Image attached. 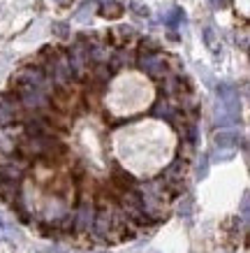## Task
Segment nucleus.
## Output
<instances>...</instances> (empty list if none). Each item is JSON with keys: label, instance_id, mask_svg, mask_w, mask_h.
Returning a JSON list of instances; mask_svg holds the SVG:
<instances>
[{"label": "nucleus", "instance_id": "nucleus-15", "mask_svg": "<svg viewBox=\"0 0 250 253\" xmlns=\"http://www.w3.org/2000/svg\"><path fill=\"white\" fill-rule=\"evenodd\" d=\"M56 33H58V35H68V26H65V23H58V26H56Z\"/></svg>", "mask_w": 250, "mask_h": 253}, {"label": "nucleus", "instance_id": "nucleus-17", "mask_svg": "<svg viewBox=\"0 0 250 253\" xmlns=\"http://www.w3.org/2000/svg\"><path fill=\"white\" fill-rule=\"evenodd\" d=\"M53 2H58V5H68L70 0H53Z\"/></svg>", "mask_w": 250, "mask_h": 253}, {"label": "nucleus", "instance_id": "nucleus-8", "mask_svg": "<svg viewBox=\"0 0 250 253\" xmlns=\"http://www.w3.org/2000/svg\"><path fill=\"white\" fill-rule=\"evenodd\" d=\"M107 223H109V214H107V211H102V214H100V218H98V225H95L100 235H105V232H107Z\"/></svg>", "mask_w": 250, "mask_h": 253}, {"label": "nucleus", "instance_id": "nucleus-10", "mask_svg": "<svg viewBox=\"0 0 250 253\" xmlns=\"http://www.w3.org/2000/svg\"><path fill=\"white\" fill-rule=\"evenodd\" d=\"M209 5H211L213 9H225L232 5V0H209Z\"/></svg>", "mask_w": 250, "mask_h": 253}, {"label": "nucleus", "instance_id": "nucleus-6", "mask_svg": "<svg viewBox=\"0 0 250 253\" xmlns=\"http://www.w3.org/2000/svg\"><path fill=\"white\" fill-rule=\"evenodd\" d=\"M121 14H123V7H121V5H116V2H111V5H105V7H102V16L114 19V16H121Z\"/></svg>", "mask_w": 250, "mask_h": 253}, {"label": "nucleus", "instance_id": "nucleus-2", "mask_svg": "<svg viewBox=\"0 0 250 253\" xmlns=\"http://www.w3.org/2000/svg\"><path fill=\"white\" fill-rule=\"evenodd\" d=\"M142 68H144L148 75L158 77V75L165 72V58H162V56H146V58H142Z\"/></svg>", "mask_w": 250, "mask_h": 253}, {"label": "nucleus", "instance_id": "nucleus-9", "mask_svg": "<svg viewBox=\"0 0 250 253\" xmlns=\"http://www.w3.org/2000/svg\"><path fill=\"white\" fill-rule=\"evenodd\" d=\"M0 121H2V123L12 121V109H9L7 102H2V105H0Z\"/></svg>", "mask_w": 250, "mask_h": 253}, {"label": "nucleus", "instance_id": "nucleus-4", "mask_svg": "<svg viewBox=\"0 0 250 253\" xmlns=\"http://www.w3.org/2000/svg\"><path fill=\"white\" fill-rule=\"evenodd\" d=\"M91 221H93L91 207L83 205V207L79 209V223H76V228H79V230H86V228H91Z\"/></svg>", "mask_w": 250, "mask_h": 253}, {"label": "nucleus", "instance_id": "nucleus-14", "mask_svg": "<svg viewBox=\"0 0 250 253\" xmlns=\"http://www.w3.org/2000/svg\"><path fill=\"white\" fill-rule=\"evenodd\" d=\"M206 169H209V161H206V156H204V161L199 163V179H204L206 176Z\"/></svg>", "mask_w": 250, "mask_h": 253}, {"label": "nucleus", "instance_id": "nucleus-1", "mask_svg": "<svg viewBox=\"0 0 250 253\" xmlns=\"http://www.w3.org/2000/svg\"><path fill=\"white\" fill-rule=\"evenodd\" d=\"M239 121V93L232 84H220L218 88V109H215V123L232 126Z\"/></svg>", "mask_w": 250, "mask_h": 253}, {"label": "nucleus", "instance_id": "nucleus-11", "mask_svg": "<svg viewBox=\"0 0 250 253\" xmlns=\"http://www.w3.org/2000/svg\"><path fill=\"white\" fill-rule=\"evenodd\" d=\"M232 156H234V151H232V149H222V154H215V161H229V158H232Z\"/></svg>", "mask_w": 250, "mask_h": 253}, {"label": "nucleus", "instance_id": "nucleus-5", "mask_svg": "<svg viewBox=\"0 0 250 253\" xmlns=\"http://www.w3.org/2000/svg\"><path fill=\"white\" fill-rule=\"evenodd\" d=\"M183 19H185V12H183L181 7H174L172 12H169V14L165 16V23H167V26H172V28H174V26H179V23H181Z\"/></svg>", "mask_w": 250, "mask_h": 253}, {"label": "nucleus", "instance_id": "nucleus-7", "mask_svg": "<svg viewBox=\"0 0 250 253\" xmlns=\"http://www.w3.org/2000/svg\"><path fill=\"white\" fill-rule=\"evenodd\" d=\"M204 42L211 51H218V42H215V31L213 28H206L204 31Z\"/></svg>", "mask_w": 250, "mask_h": 253}, {"label": "nucleus", "instance_id": "nucleus-16", "mask_svg": "<svg viewBox=\"0 0 250 253\" xmlns=\"http://www.w3.org/2000/svg\"><path fill=\"white\" fill-rule=\"evenodd\" d=\"M243 218H248V195H243Z\"/></svg>", "mask_w": 250, "mask_h": 253}, {"label": "nucleus", "instance_id": "nucleus-13", "mask_svg": "<svg viewBox=\"0 0 250 253\" xmlns=\"http://www.w3.org/2000/svg\"><path fill=\"white\" fill-rule=\"evenodd\" d=\"M132 9H135L137 14H142V16H148V7H144V5H139V2H132Z\"/></svg>", "mask_w": 250, "mask_h": 253}, {"label": "nucleus", "instance_id": "nucleus-3", "mask_svg": "<svg viewBox=\"0 0 250 253\" xmlns=\"http://www.w3.org/2000/svg\"><path fill=\"white\" fill-rule=\"evenodd\" d=\"M236 139H239V132L236 130H220L218 135H215V144H218L220 149H232V144H234Z\"/></svg>", "mask_w": 250, "mask_h": 253}, {"label": "nucleus", "instance_id": "nucleus-12", "mask_svg": "<svg viewBox=\"0 0 250 253\" xmlns=\"http://www.w3.org/2000/svg\"><path fill=\"white\" fill-rule=\"evenodd\" d=\"M91 12H93V5H86V7H83L81 12L76 14V21H83V19H86L88 14H91Z\"/></svg>", "mask_w": 250, "mask_h": 253}]
</instances>
